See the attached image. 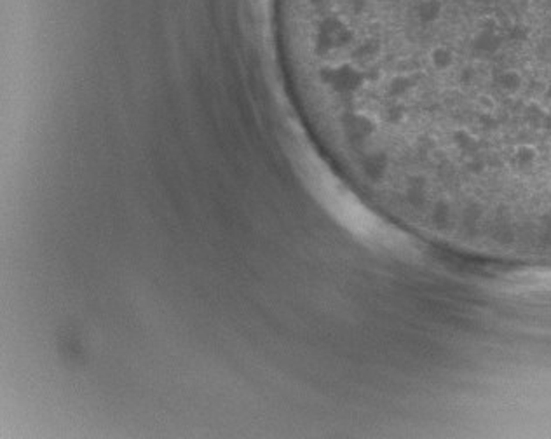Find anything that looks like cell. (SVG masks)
Instances as JSON below:
<instances>
[{
	"label": "cell",
	"mask_w": 551,
	"mask_h": 439,
	"mask_svg": "<svg viewBox=\"0 0 551 439\" xmlns=\"http://www.w3.org/2000/svg\"><path fill=\"white\" fill-rule=\"evenodd\" d=\"M441 2L440 0H423L416 6V20L419 21L423 27H427V24H433L434 21L440 17L441 13Z\"/></svg>",
	"instance_id": "1"
}]
</instances>
